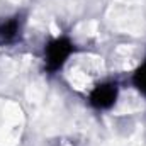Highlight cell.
<instances>
[{
  "label": "cell",
  "instance_id": "cell-1",
  "mask_svg": "<svg viewBox=\"0 0 146 146\" xmlns=\"http://www.w3.org/2000/svg\"><path fill=\"white\" fill-rule=\"evenodd\" d=\"M72 51L73 46L66 37H60V39L51 41L46 46V68L49 72L60 70L65 65L66 58L72 54Z\"/></svg>",
  "mask_w": 146,
  "mask_h": 146
},
{
  "label": "cell",
  "instance_id": "cell-3",
  "mask_svg": "<svg viewBox=\"0 0 146 146\" xmlns=\"http://www.w3.org/2000/svg\"><path fill=\"white\" fill-rule=\"evenodd\" d=\"M19 33V21L17 19H9L5 22L0 24V42L2 44H9L12 42Z\"/></svg>",
  "mask_w": 146,
  "mask_h": 146
},
{
  "label": "cell",
  "instance_id": "cell-4",
  "mask_svg": "<svg viewBox=\"0 0 146 146\" xmlns=\"http://www.w3.org/2000/svg\"><path fill=\"white\" fill-rule=\"evenodd\" d=\"M133 83H134V87L141 94L146 95V61L134 72V75H133Z\"/></svg>",
  "mask_w": 146,
  "mask_h": 146
},
{
  "label": "cell",
  "instance_id": "cell-2",
  "mask_svg": "<svg viewBox=\"0 0 146 146\" xmlns=\"http://www.w3.org/2000/svg\"><path fill=\"white\" fill-rule=\"evenodd\" d=\"M117 99V85L115 83H104L92 90L90 104L97 109H109Z\"/></svg>",
  "mask_w": 146,
  "mask_h": 146
}]
</instances>
